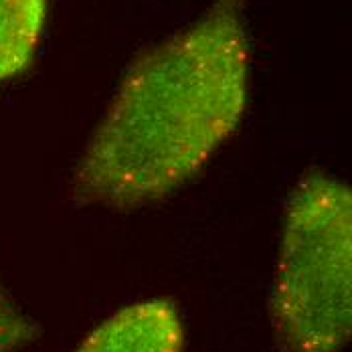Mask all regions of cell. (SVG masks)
Listing matches in <instances>:
<instances>
[{"mask_svg": "<svg viewBox=\"0 0 352 352\" xmlns=\"http://www.w3.org/2000/svg\"><path fill=\"white\" fill-rule=\"evenodd\" d=\"M245 0L205 14L126 75L73 178L81 203L126 209L173 192L237 130L247 102Z\"/></svg>", "mask_w": 352, "mask_h": 352, "instance_id": "1", "label": "cell"}, {"mask_svg": "<svg viewBox=\"0 0 352 352\" xmlns=\"http://www.w3.org/2000/svg\"><path fill=\"white\" fill-rule=\"evenodd\" d=\"M283 352H340L352 328V195L308 173L294 188L272 300Z\"/></svg>", "mask_w": 352, "mask_h": 352, "instance_id": "2", "label": "cell"}, {"mask_svg": "<svg viewBox=\"0 0 352 352\" xmlns=\"http://www.w3.org/2000/svg\"><path fill=\"white\" fill-rule=\"evenodd\" d=\"M182 340L175 304L148 300L113 314L77 352H182Z\"/></svg>", "mask_w": 352, "mask_h": 352, "instance_id": "3", "label": "cell"}, {"mask_svg": "<svg viewBox=\"0 0 352 352\" xmlns=\"http://www.w3.org/2000/svg\"><path fill=\"white\" fill-rule=\"evenodd\" d=\"M45 14L47 0H0V83L31 65Z\"/></svg>", "mask_w": 352, "mask_h": 352, "instance_id": "4", "label": "cell"}, {"mask_svg": "<svg viewBox=\"0 0 352 352\" xmlns=\"http://www.w3.org/2000/svg\"><path fill=\"white\" fill-rule=\"evenodd\" d=\"M33 330L0 287V352H12L31 338Z\"/></svg>", "mask_w": 352, "mask_h": 352, "instance_id": "5", "label": "cell"}]
</instances>
